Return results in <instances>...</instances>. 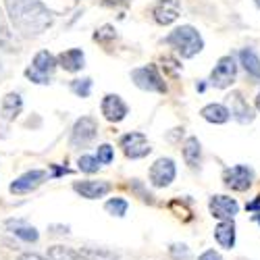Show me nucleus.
<instances>
[{
	"mask_svg": "<svg viewBox=\"0 0 260 260\" xmlns=\"http://www.w3.org/2000/svg\"><path fill=\"white\" fill-rule=\"evenodd\" d=\"M5 7L15 29L25 38H36L52 25V15L38 0H5Z\"/></svg>",
	"mask_w": 260,
	"mask_h": 260,
	"instance_id": "obj_1",
	"label": "nucleus"
},
{
	"mask_svg": "<svg viewBox=\"0 0 260 260\" xmlns=\"http://www.w3.org/2000/svg\"><path fill=\"white\" fill-rule=\"evenodd\" d=\"M167 44H171L183 58H191L204 48V40L198 29H193L191 25H181L169 34Z\"/></svg>",
	"mask_w": 260,
	"mask_h": 260,
	"instance_id": "obj_2",
	"label": "nucleus"
},
{
	"mask_svg": "<svg viewBox=\"0 0 260 260\" xmlns=\"http://www.w3.org/2000/svg\"><path fill=\"white\" fill-rule=\"evenodd\" d=\"M56 64H58V58H54V54H50L48 50H40L34 56L31 64L27 67L25 77L31 79L34 83L46 85V83H50V77H52V73L56 69Z\"/></svg>",
	"mask_w": 260,
	"mask_h": 260,
	"instance_id": "obj_3",
	"label": "nucleus"
},
{
	"mask_svg": "<svg viewBox=\"0 0 260 260\" xmlns=\"http://www.w3.org/2000/svg\"><path fill=\"white\" fill-rule=\"evenodd\" d=\"M132 79L134 83L138 85L140 90H146V92H158V94H165L167 92V85L158 73V69L154 64H146V67H138L132 71Z\"/></svg>",
	"mask_w": 260,
	"mask_h": 260,
	"instance_id": "obj_4",
	"label": "nucleus"
},
{
	"mask_svg": "<svg viewBox=\"0 0 260 260\" xmlns=\"http://www.w3.org/2000/svg\"><path fill=\"white\" fill-rule=\"evenodd\" d=\"M98 134V123L92 117H81L75 121L73 125V132H71V146L73 148H83L88 146Z\"/></svg>",
	"mask_w": 260,
	"mask_h": 260,
	"instance_id": "obj_5",
	"label": "nucleus"
},
{
	"mask_svg": "<svg viewBox=\"0 0 260 260\" xmlns=\"http://www.w3.org/2000/svg\"><path fill=\"white\" fill-rule=\"evenodd\" d=\"M121 148H123V152L127 158H144L150 154V142L146 140L144 134L140 132H132V134H127L121 138Z\"/></svg>",
	"mask_w": 260,
	"mask_h": 260,
	"instance_id": "obj_6",
	"label": "nucleus"
},
{
	"mask_svg": "<svg viewBox=\"0 0 260 260\" xmlns=\"http://www.w3.org/2000/svg\"><path fill=\"white\" fill-rule=\"evenodd\" d=\"M235 71H237V64H235L233 56H223V58H219L216 67L210 73V83L214 88H221V90L229 88L235 79Z\"/></svg>",
	"mask_w": 260,
	"mask_h": 260,
	"instance_id": "obj_7",
	"label": "nucleus"
},
{
	"mask_svg": "<svg viewBox=\"0 0 260 260\" xmlns=\"http://www.w3.org/2000/svg\"><path fill=\"white\" fill-rule=\"evenodd\" d=\"M175 173H177V169H175L173 158H158L150 167V183L154 187H167L175 179Z\"/></svg>",
	"mask_w": 260,
	"mask_h": 260,
	"instance_id": "obj_8",
	"label": "nucleus"
},
{
	"mask_svg": "<svg viewBox=\"0 0 260 260\" xmlns=\"http://www.w3.org/2000/svg\"><path fill=\"white\" fill-rule=\"evenodd\" d=\"M223 179H225V185L227 187H231L235 191H246L252 185V181H254V173L246 165H235V167H231V169L225 171V177Z\"/></svg>",
	"mask_w": 260,
	"mask_h": 260,
	"instance_id": "obj_9",
	"label": "nucleus"
},
{
	"mask_svg": "<svg viewBox=\"0 0 260 260\" xmlns=\"http://www.w3.org/2000/svg\"><path fill=\"white\" fill-rule=\"evenodd\" d=\"M46 181V171L42 169H34V171H27L23 173L21 177H17L13 183H11V191L13 193H29L34 189H38L42 183Z\"/></svg>",
	"mask_w": 260,
	"mask_h": 260,
	"instance_id": "obj_10",
	"label": "nucleus"
},
{
	"mask_svg": "<svg viewBox=\"0 0 260 260\" xmlns=\"http://www.w3.org/2000/svg\"><path fill=\"white\" fill-rule=\"evenodd\" d=\"M210 214L219 221H233V216L240 210V204H237L233 198L229 196H212L208 202Z\"/></svg>",
	"mask_w": 260,
	"mask_h": 260,
	"instance_id": "obj_11",
	"label": "nucleus"
},
{
	"mask_svg": "<svg viewBox=\"0 0 260 260\" xmlns=\"http://www.w3.org/2000/svg\"><path fill=\"white\" fill-rule=\"evenodd\" d=\"M100 108H102L104 119H108L111 123H119V121H123V119L127 117V104H125L123 98L117 96V94H106V96L102 98Z\"/></svg>",
	"mask_w": 260,
	"mask_h": 260,
	"instance_id": "obj_12",
	"label": "nucleus"
},
{
	"mask_svg": "<svg viewBox=\"0 0 260 260\" xmlns=\"http://www.w3.org/2000/svg\"><path fill=\"white\" fill-rule=\"evenodd\" d=\"M73 189L79 193L81 198L98 200V198H104L106 193L111 191V183H108V181H94V179H88V181H75V183H73Z\"/></svg>",
	"mask_w": 260,
	"mask_h": 260,
	"instance_id": "obj_13",
	"label": "nucleus"
},
{
	"mask_svg": "<svg viewBox=\"0 0 260 260\" xmlns=\"http://www.w3.org/2000/svg\"><path fill=\"white\" fill-rule=\"evenodd\" d=\"M181 13V5L179 0H158L152 9V15L156 19V23L160 25H171Z\"/></svg>",
	"mask_w": 260,
	"mask_h": 260,
	"instance_id": "obj_14",
	"label": "nucleus"
},
{
	"mask_svg": "<svg viewBox=\"0 0 260 260\" xmlns=\"http://www.w3.org/2000/svg\"><path fill=\"white\" fill-rule=\"evenodd\" d=\"M229 113L235 121H240V123H250L254 121V113H252V108L248 106V102L242 98L240 92H233L229 98Z\"/></svg>",
	"mask_w": 260,
	"mask_h": 260,
	"instance_id": "obj_15",
	"label": "nucleus"
},
{
	"mask_svg": "<svg viewBox=\"0 0 260 260\" xmlns=\"http://www.w3.org/2000/svg\"><path fill=\"white\" fill-rule=\"evenodd\" d=\"M83 62H85V56L79 48H71V50H64V52L58 54V64L69 73H75V71L83 69Z\"/></svg>",
	"mask_w": 260,
	"mask_h": 260,
	"instance_id": "obj_16",
	"label": "nucleus"
},
{
	"mask_svg": "<svg viewBox=\"0 0 260 260\" xmlns=\"http://www.w3.org/2000/svg\"><path fill=\"white\" fill-rule=\"evenodd\" d=\"M21 108H23V100H21V96L17 92H9L3 98V104H0V117H3L5 121H13L21 113Z\"/></svg>",
	"mask_w": 260,
	"mask_h": 260,
	"instance_id": "obj_17",
	"label": "nucleus"
},
{
	"mask_svg": "<svg viewBox=\"0 0 260 260\" xmlns=\"http://www.w3.org/2000/svg\"><path fill=\"white\" fill-rule=\"evenodd\" d=\"M214 240L219 242L221 248L231 250L235 246V225L233 221H221L214 227Z\"/></svg>",
	"mask_w": 260,
	"mask_h": 260,
	"instance_id": "obj_18",
	"label": "nucleus"
},
{
	"mask_svg": "<svg viewBox=\"0 0 260 260\" xmlns=\"http://www.w3.org/2000/svg\"><path fill=\"white\" fill-rule=\"evenodd\" d=\"M7 227L11 229L13 235H17L19 240H23V242H27V244H36L38 237H40L38 229L31 227V225H27L25 221H13V219H11V221H7Z\"/></svg>",
	"mask_w": 260,
	"mask_h": 260,
	"instance_id": "obj_19",
	"label": "nucleus"
},
{
	"mask_svg": "<svg viewBox=\"0 0 260 260\" xmlns=\"http://www.w3.org/2000/svg\"><path fill=\"white\" fill-rule=\"evenodd\" d=\"M200 115H202L208 123H214V125H223V123H227V119L231 117L229 108H227L225 104H206L202 111H200Z\"/></svg>",
	"mask_w": 260,
	"mask_h": 260,
	"instance_id": "obj_20",
	"label": "nucleus"
},
{
	"mask_svg": "<svg viewBox=\"0 0 260 260\" xmlns=\"http://www.w3.org/2000/svg\"><path fill=\"white\" fill-rule=\"evenodd\" d=\"M183 158L189 167H198L202 160V146L198 142V138H187L183 144Z\"/></svg>",
	"mask_w": 260,
	"mask_h": 260,
	"instance_id": "obj_21",
	"label": "nucleus"
},
{
	"mask_svg": "<svg viewBox=\"0 0 260 260\" xmlns=\"http://www.w3.org/2000/svg\"><path fill=\"white\" fill-rule=\"evenodd\" d=\"M38 3L50 15H69L79 5V0H38Z\"/></svg>",
	"mask_w": 260,
	"mask_h": 260,
	"instance_id": "obj_22",
	"label": "nucleus"
},
{
	"mask_svg": "<svg viewBox=\"0 0 260 260\" xmlns=\"http://www.w3.org/2000/svg\"><path fill=\"white\" fill-rule=\"evenodd\" d=\"M0 50H5V52L19 50L17 40H15L13 31H11L9 25H7V19H5V15H3V9H0Z\"/></svg>",
	"mask_w": 260,
	"mask_h": 260,
	"instance_id": "obj_23",
	"label": "nucleus"
},
{
	"mask_svg": "<svg viewBox=\"0 0 260 260\" xmlns=\"http://www.w3.org/2000/svg\"><path fill=\"white\" fill-rule=\"evenodd\" d=\"M240 60H242V64H244V69H246L252 77L260 79V56L254 52V48H244V50L240 52Z\"/></svg>",
	"mask_w": 260,
	"mask_h": 260,
	"instance_id": "obj_24",
	"label": "nucleus"
},
{
	"mask_svg": "<svg viewBox=\"0 0 260 260\" xmlns=\"http://www.w3.org/2000/svg\"><path fill=\"white\" fill-rule=\"evenodd\" d=\"M79 254L83 260H117V254L108 248H81Z\"/></svg>",
	"mask_w": 260,
	"mask_h": 260,
	"instance_id": "obj_25",
	"label": "nucleus"
},
{
	"mask_svg": "<svg viewBox=\"0 0 260 260\" xmlns=\"http://www.w3.org/2000/svg\"><path fill=\"white\" fill-rule=\"evenodd\" d=\"M48 260H83L79 252L64 248V246H52L48 250Z\"/></svg>",
	"mask_w": 260,
	"mask_h": 260,
	"instance_id": "obj_26",
	"label": "nucleus"
},
{
	"mask_svg": "<svg viewBox=\"0 0 260 260\" xmlns=\"http://www.w3.org/2000/svg\"><path fill=\"white\" fill-rule=\"evenodd\" d=\"M127 208H129V204H127V200H123V198H111L106 204H104V210L108 212V214H113V216H125L127 214Z\"/></svg>",
	"mask_w": 260,
	"mask_h": 260,
	"instance_id": "obj_27",
	"label": "nucleus"
},
{
	"mask_svg": "<svg viewBox=\"0 0 260 260\" xmlns=\"http://www.w3.org/2000/svg\"><path fill=\"white\" fill-rule=\"evenodd\" d=\"M77 165H79V171H83V173H96L100 169V160L96 156H90V154H83L77 160Z\"/></svg>",
	"mask_w": 260,
	"mask_h": 260,
	"instance_id": "obj_28",
	"label": "nucleus"
},
{
	"mask_svg": "<svg viewBox=\"0 0 260 260\" xmlns=\"http://www.w3.org/2000/svg\"><path fill=\"white\" fill-rule=\"evenodd\" d=\"M71 90L77 94V96H81V98H85L90 94V90H92V79H75V81H71Z\"/></svg>",
	"mask_w": 260,
	"mask_h": 260,
	"instance_id": "obj_29",
	"label": "nucleus"
},
{
	"mask_svg": "<svg viewBox=\"0 0 260 260\" xmlns=\"http://www.w3.org/2000/svg\"><path fill=\"white\" fill-rule=\"evenodd\" d=\"M96 158L100 160V165H111L113 158H115V150H113V146H111V144H102V146H98V154H96Z\"/></svg>",
	"mask_w": 260,
	"mask_h": 260,
	"instance_id": "obj_30",
	"label": "nucleus"
},
{
	"mask_svg": "<svg viewBox=\"0 0 260 260\" xmlns=\"http://www.w3.org/2000/svg\"><path fill=\"white\" fill-rule=\"evenodd\" d=\"M108 38L115 40V27H113V25H104V27H100V29L94 34V40L100 42V44H106Z\"/></svg>",
	"mask_w": 260,
	"mask_h": 260,
	"instance_id": "obj_31",
	"label": "nucleus"
},
{
	"mask_svg": "<svg viewBox=\"0 0 260 260\" xmlns=\"http://www.w3.org/2000/svg\"><path fill=\"white\" fill-rule=\"evenodd\" d=\"M171 256L177 258V260H181V258H187V256H189V250H187V246H183V244H175V246H171Z\"/></svg>",
	"mask_w": 260,
	"mask_h": 260,
	"instance_id": "obj_32",
	"label": "nucleus"
},
{
	"mask_svg": "<svg viewBox=\"0 0 260 260\" xmlns=\"http://www.w3.org/2000/svg\"><path fill=\"white\" fill-rule=\"evenodd\" d=\"M198 260H223V256L219 252H214V250H206Z\"/></svg>",
	"mask_w": 260,
	"mask_h": 260,
	"instance_id": "obj_33",
	"label": "nucleus"
},
{
	"mask_svg": "<svg viewBox=\"0 0 260 260\" xmlns=\"http://www.w3.org/2000/svg\"><path fill=\"white\" fill-rule=\"evenodd\" d=\"M132 0H102L104 7H123V5H129Z\"/></svg>",
	"mask_w": 260,
	"mask_h": 260,
	"instance_id": "obj_34",
	"label": "nucleus"
},
{
	"mask_svg": "<svg viewBox=\"0 0 260 260\" xmlns=\"http://www.w3.org/2000/svg\"><path fill=\"white\" fill-rule=\"evenodd\" d=\"M19 260H48V258L40 256V254H34V252H27V254H21Z\"/></svg>",
	"mask_w": 260,
	"mask_h": 260,
	"instance_id": "obj_35",
	"label": "nucleus"
},
{
	"mask_svg": "<svg viewBox=\"0 0 260 260\" xmlns=\"http://www.w3.org/2000/svg\"><path fill=\"white\" fill-rule=\"evenodd\" d=\"M258 208H260V198H256L254 202L248 204V210H258Z\"/></svg>",
	"mask_w": 260,
	"mask_h": 260,
	"instance_id": "obj_36",
	"label": "nucleus"
},
{
	"mask_svg": "<svg viewBox=\"0 0 260 260\" xmlns=\"http://www.w3.org/2000/svg\"><path fill=\"white\" fill-rule=\"evenodd\" d=\"M256 108H258V111H260V94L256 96Z\"/></svg>",
	"mask_w": 260,
	"mask_h": 260,
	"instance_id": "obj_37",
	"label": "nucleus"
},
{
	"mask_svg": "<svg viewBox=\"0 0 260 260\" xmlns=\"http://www.w3.org/2000/svg\"><path fill=\"white\" fill-rule=\"evenodd\" d=\"M254 3H256V7H258V9H260V0H254Z\"/></svg>",
	"mask_w": 260,
	"mask_h": 260,
	"instance_id": "obj_38",
	"label": "nucleus"
},
{
	"mask_svg": "<svg viewBox=\"0 0 260 260\" xmlns=\"http://www.w3.org/2000/svg\"><path fill=\"white\" fill-rule=\"evenodd\" d=\"M256 221H258V223H260V212H258V214H256Z\"/></svg>",
	"mask_w": 260,
	"mask_h": 260,
	"instance_id": "obj_39",
	"label": "nucleus"
}]
</instances>
